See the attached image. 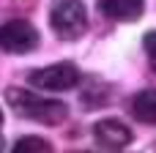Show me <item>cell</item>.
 Masks as SVG:
<instances>
[{
	"instance_id": "6da1fadb",
	"label": "cell",
	"mask_w": 156,
	"mask_h": 153,
	"mask_svg": "<svg viewBox=\"0 0 156 153\" xmlns=\"http://www.w3.org/2000/svg\"><path fill=\"white\" fill-rule=\"evenodd\" d=\"M5 101L8 107L27 118V120H36V123H44V126H58L69 118V107L63 101H55V99H44V96H36L30 90H19V88H8L5 90Z\"/></svg>"
},
{
	"instance_id": "7a4b0ae2",
	"label": "cell",
	"mask_w": 156,
	"mask_h": 153,
	"mask_svg": "<svg viewBox=\"0 0 156 153\" xmlns=\"http://www.w3.org/2000/svg\"><path fill=\"white\" fill-rule=\"evenodd\" d=\"M49 25L66 41L80 38L85 33V27H88V11H85L82 0H52V5H49Z\"/></svg>"
},
{
	"instance_id": "3957f363",
	"label": "cell",
	"mask_w": 156,
	"mask_h": 153,
	"mask_svg": "<svg viewBox=\"0 0 156 153\" xmlns=\"http://www.w3.org/2000/svg\"><path fill=\"white\" fill-rule=\"evenodd\" d=\"M30 82L41 90H52V93H60V90H69L80 82V68L74 63H55V66H47V68H38L30 74Z\"/></svg>"
},
{
	"instance_id": "277c9868",
	"label": "cell",
	"mask_w": 156,
	"mask_h": 153,
	"mask_svg": "<svg viewBox=\"0 0 156 153\" xmlns=\"http://www.w3.org/2000/svg\"><path fill=\"white\" fill-rule=\"evenodd\" d=\"M36 47H38V33L30 22L14 19L0 27V49L14 52V55H25V52H33Z\"/></svg>"
},
{
	"instance_id": "5b68a950",
	"label": "cell",
	"mask_w": 156,
	"mask_h": 153,
	"mask_svg": "<svg viewBox=\"0 0 156 153\" xmlns=\"http://www.w3.org/2000/svg\"><path fill=\"white\" fill-rule=\"evenodd\" d=\"M93 137L104 151H123L132 142V129L115 118H107V120H99L93 126Z\"/></svg>"
},
{
	"instance_id": "8992f818",
	"label": "cell",
	"mask_w": 156,
	"mask_h": 153,
	"mask_svg": "<svg viewBox=\"0 0 156 153\" xmlns=\"http://www.w3.org/2000/svg\"><path fill=\"white\" fill-rule=\"evenodd\" d=\"M99 8L104 16L115 22H134L145 11V0H99Z\"/></svg>"
},
{
	"instance_id": "52a82bcc",
	"label": "cell",
	"mask_w": 156,
	"mask_h": 153,
	"mask_svg": "<svg viewBox=\"0 0 156 153\" xmlns=\"http://www.w3.org/2000/svg\"><path fill=\"white\" fill-rule=\"evenodd\" d=\"M132 115H134V120L154 126L156 123V90H143L132 99Z\"/></svg>"
},
{
	"instance_id": "ba28073f",
	"label": "cell",
	"mask_w": 156,
	"mask_h": 153,
	"mask_svg": "<svg viewBox=\"0 0 156 153\" xmlns=\"http://www.w3.org/2000/svg\"><path fill=\"white\" fill-rule=\"evenodd\" d=\"M52 145L41 137H22L16 145H14V153H49Z\"/></svg>"
},
{
	"instance_id": "9c48e42d",
	"label": "cell",
	"mask_w": 156,
	"mask_h": 153,
	"mask_svg": "<svg viewBox=\"0 0 156 153\" xmlns=\"http://www.w3.org/2000/svg\"><path fill=\"white\" fill-rule=\"evenodd\" d=\"M143 47H145V55H148V63H151V68L156 71V30L145 33V41H143Z\"/></svg>"
},
{
	"instance_id": "30bf717a",
	"label": "cell",
	"mask_w": 156,
	"mask_h": 153,
	"mask_svg": "<svg viewBox=\"0 0 156 153\" xmlns=\"http://www.w3.org/2000/svg\"><path fill=\"white\" fill-rule=\"evenodd\" d=\"M0 151H3V137H0Z\"/></svg>"
},
{
	"instance_id": "8fae6325",
	"label": "cell",
	"mask_w": 156,
	"mask_h": 153,
	"mask_svg": "<svg viewBox=\"0 0 156 153\" xmlns=\"http://www.w3.org/2000/svg\"><path fill=\"white\" fill-rule=\"evenodd\" d=\"M0 123H3V112H0Z\"/></svg>"
}]
</instances>
